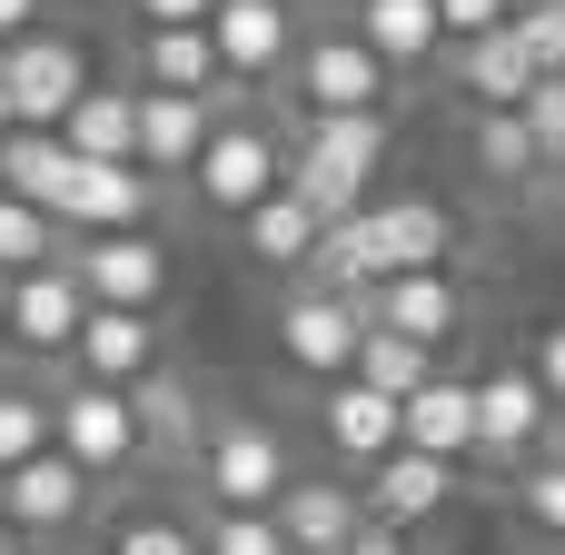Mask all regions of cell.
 <instances>
[{
  "label": "cell",
  "mask_w": 565,
  "mask_h": 555,
  "mask_svg": "<svg viewBox=\"0 0 565 555\" xmlns=\"http://www.w3.org/2000/svg\"><path fill=\"white\" fill-rule=\"evenodd\" d=\"M387 149H397V129H387V109H338V119H298L288 129V189L338 228V218H358L367 199H377V169H387Z\"/></svg>",
  "instance_id": "1"
},
{
  "label": "cell",
  "mask_w": 565,
  "mask_h": 555,
  "mask_svg": "<svg viewBox=\"0 0 565 555\" xmlns=\"http://www.w3.org/2000/svg\"><path fill=\"white\" fill-rule=\"evenodd\" d=\"M189 477H199V497H209V506H278V497L298 487L288 437H278L268 417H209V437H199Z\"/></svg>",
  "instance_id": "2"
},
{
  "label": "cell",
  "mask_w": 565,
  "mask_h": 555,
  "mask_svg": "<svg viewBox=\"0 0 565 555\" xmlns=\"http://www.w3.org/2000/svg\"><path fill=\"white\" fill-rule=\"evenodd\" d=\"M189 189H199L209 218H248L268 189H288V139L268 119H218L209 149H199V169H189Z\"/></svg>",
  "instance_id": "3"
},
{
  "label": "cell",
  "mask_w": 565,
  "mask_h": 555,
  "mask_svg": "<svg viewBox=\"0 0 565 555\" xmlns=\"http://www.w3.org/2000/svg\"><path fill=\"white\" fill-rule=\"evenodd\" d=\"M50 447L79 467V477H129L139 467V417H129V387H89V377H60L50 387Z\"/></svg>",
  "instance_id": "4"
},
{
  "label": "cell",
  "mask_w": 565,
  "mask_h": 555,
  "mask_svg": "<svg viewBox=\"0 0 565 555\" xmlns=\"http://www.w3.org/2000/svg\"><path fill=\"white\" fill-rule=\"evenodd\" d=\"M556 417L565 407L536 387L526 357L487 367L477 377V467H536V457H556Z\"/></svg>",
  "instance_id": "5"
},
{
  "label": "cell",
  "mask_w": 565,
  "mask_h": 555,
  "mask_svg": "<svg viewBox=\"0 0 565 555\" xmlns=\"http://www.w3.org/2000/svg\"><path fill=\"white\" fill-rule=\"evenodd\" d=\"M99 70H89V50L70 40V30H20L10 50H0V89H10V129H60L70 109H79V89H89Z\"/></svg>",
  "instance_id": "6"
},
{
  "label": "cell",
  "mask_w": 565,
  "mask_h": 555,
  "mask_svg": "<svg viewBox=\"0 0 565 555\" xmlns=\"http://www.w3.org/2000/svg\"><path fill=\"white\" fill-rule=\"evenodd\" d=\"M387 89H397V70H387L358 30H318V40H298V60H288V99H298V119L387 109Z\"/></svg>",
  "instance_id": "7"
},
{
  "label": "cell",
  "mask_w": 565,
  "mask_h": 555,
  "mask_svg": "<svg viewBox=\"0 0 565 555\" xmlns=\"http://www.w3.org/2000/svg\"><path fill=\"white\" fill-rule=\"evenodd\" d=\"M358 338H367V298L318 288V278H298V288L278 298V357H288L298 377L338 387V377L358 367Z\"/></svg>",
  "instance_id": "8"
},
{
  "label": "cell",
  "mask_w": 565,
  "mask_h": 555,
  "mask_svg": "<svg viewBox=\"0 0 565 555\" xmlns=\"http://www.w3.org/2000/svg\"><path fill=\"white\" fill-rule=\"evenodd\" d=\"M70 268H79V288H89V308H169V278H179V258H169V238L159 228H109V238H70Z\"/></svg>",
  "instance_id": "9"
},
{
  "label": "cell",
  "mask_w": 565,
  "mask_h": 555,
  "mask_svg": "<svg viewBox=\"0 0 565 555\" xmlns=\"http://www.w3.org/2000/svg\"><path fill=\"white\" fill-rule=\"evenodd\" d=\"M89 506H99V477H79V467H70L60 447L0 477V526H10L20 546H50V536L70 546V536L89 526Z\"/></svg>",
  "instance_id": "10"
},
{
  "label": "cell",
  "mask_w": 565,
  "mask_h": 555,
  "mask_svg": "<svg viewBox=\"0 0 565 555\" xmlns=\"http://www.w3.org/2000/svg\"><path fill=\"white\" fill-rule=\"evenodd\" d=\"M79 328H89V288H79V268H70V258H50V268L10 278V328H0V338H10L30 367H70Z\"/></svg>",
  "instance_id": "11"
},
{
  "label": "cell",
  "mask_w": 565,
  "mask_h": 555,
  "mask_svg": "<svg viewBox=\"0 0 565 555\" xmlns=\"http://www.w3.org/2000/svg\"><path fill=\"white\" fill-rule=\"evenodd\" d=\"M467 318H477V298H467L457 268H407V278H377L367 288V328H397V338H417L437 357L467 338Z\"/></svg>",
  "instance_id": "12"
},
{
  "label": "cell",
  "mask_w": 565,
  "mask_h": 555,
  "mask_svg": "<svg viewBox=\"0 0 565 555\" xmlns=\"http://www.w3.org/2000/svg\"><path fill=\"white\" fill-rule=\"evenodd\" d=\"M209 40H218V70H228V89H258V79H288V60H298V10L288 0H218L209 10Z\"/></svg>",
  "instance_id": "13"
},
{
  "label": "cell",
  "mask_w": 565,
  "mask_h": 555,
  "mask_svg": "<svg viewBox=\"0 0 565 555\" xmlns=\"http://www.w3.org/2000/svg\"><path fill=\"white\" fill-rule=\"evenodd\" d=\"M50 218L70 238H109V228H149L159 218V179L149 169H109V159H79L70 189L50 199Z\"/></svg>",
  "instance_id": "14"
},
{
  "label": "cell",
  "mask_w": 565,
  "mask_h": 555,
  "mask_svg": "<svg viewBox=\"0 0 565 555\" xmlns=\"http://www.w3.org/2000/svg\"><path fill=\"white\" fill-rule=\"evenodd\" d=\"M159 367H169V338H159L149 308H89V328H79V348H70V377H89V387H139V377H159Z\"/></svg>",
  "instance_id": "15"
},
{
  "label": "cell",
  "mask_w": 565,
  "mask_h": 555,
  "mask_svg": "<svg viewBox=\"0 0 565 555\" xmlns=\"http://www.w3.org/2000/svg\"><path fill=\"white\" fill-rule=\"evenodd\" d=\"M318 437H328V457H338V477H367V467H387L407 437H397V397H377L367 377H338L328 397H318Z\"/></svg>",
  "instance_id": "16"
},
{
  "label": "cell",
  "mask_w": 565,
  "mask_h": 555,
  "mask_svg": "<svg viewBox=\"0 0 565 555\" xmlns=\"http://www.w3.org/2000/svg\"><path fill=\"white\" fill-rule=\"evenodd\" d=\"M358 506H367V526H387V536H417L427 516H447L457 506V467H437V457H387V467H367L358 477Z\"/></svg>",
  "instance_id": "17"
},
{
  "label": "cell",
  "mask_w": 565,
  "mask_h": 555,
  "mask_svg": "<svg viewBox=\"0 0 565 555\" xmlns=\"http://www.w3.org/2000/svg\"><path fill=\"white\" fill-rule=\"evenodd\" d=\"M218 119H228V99H179V89H139V169H149V179H189Z\"/></svg>",
  "instance_id": "18"
},
{
  "label": "cell",
  "mask_w": 565,
  "mask_h": 555,
  "mask_svg": "<svg viewBox=\"0 0 565 555\" xmlns=\"http://www.w3.org/2000/svg\"><path fill=\"white\" fill-rule=\"evenodd\" d=\"M129 417H139V467H189L199 437H209V407H199V387H189L179 367L139 377V387H129Z\"/></svg>",
  "instance_id": "19"
},
{
  "label": "cell",
  "mask_w": 565,
  "mask_h": 555,
  "mask_svg": "<svg viewBox=\"0 0 565 555\" xmlns=\"http://www.w3.org/2000/svg\"><path fill=\"white\" fill-rule=\"evenodd\" d=\"M397 437H407V457H437V467H467L477 457V377H427L407 407H397Z\"/></svg>",
  "instance_id": "20"
},
{
  "label": "cell",
  "mask_w": 565,
  "mask_h": 555,
  "mask_svg": "<svg viewBox=\"0 0 565 555\" xmlns=\"http://www.w3.org/2000/svg\"><path fill=\"white\" fill-rule=\"evenodd\" d=\"M278 536H288V555H338L348 536H367V506H358V477H298L278 506Z\"/></svg>",
  "instance_id": "21"
},
{
  "label": "cell",
  "mask_w": 565,
  "mask_h": 555,
  "mask_svg": "<svg viewBox=\"0 0 565 555\" xmlns=\"http://www.w3.org/2000/svg\"><path fill=\"white\" fill-rule=\"evenodd\" d=\"M129 89H179V99H228L218 40L209 30H139L129 40Z\"/></svg>",
  "instance_id": "22"
},
{
  "label": "cell",
  "mask_w": 565,
  "mask_h": 555,
  "mask_svg": "<svg viewBox=\"0 0 565 555\" xmlns=\"http://www.w3.org/2000/svg\"><path fill=\"white\" fill-rule=\"evenodd\" d=\"M467 159H477V179H487V189H516V199H546V209H556V169L536 159V129H526V109H477V129H467Z\"/></svg>",
  "instance_id": "23"
},
{
  "label": "cell",
  "mask_w": 565,
  "mask_h": 555,
  "mask_svg": "<svg viewBox=\"0 0 565 555\" xmlns=\"http://www.w3.org/2000/svg\"><path fill=\"white\" fill-rule=\"evenodd\" d=\"M536 79H546V70H536V50L516 40V20H497L487 40H457V89H467L477 109H526Z\"/></svg>",
  "instance_id": "24"
},
{
  "label": "cell",
  "mask_w": 565,
  "mask_h": 555,
  "mask_svg": "<svg viewBox=\"0 0 565 555\" xmlns=\"http://www.w3.org/2000/svg\"><path fill=\"white\" fill-rule=\"evenodd\" d=\"M318 238H328V218L298 199V189H268L248 218H238V248L258 258V268H278V278H308V258H318Z\"/></svg>",
  "instance_id": "25"
},
{
  "label": "cell",
  "mask_w": 565,
  "mask_h": 555,
  "mask_svg": "<svg viewBox=\"0 0 565 555\" xmlns=\"http://www.w3.org/2000/svg\"><path fill=\"white\" fill-rule=\"evenodd\" d=\"M60 139H70L79 159L139 169V89H129V79H89V89H79V109L60 119Z\"/></svg>",
  "instance_id": "26"
},
{
  "label": "cell",
  "mask_w": 565,
  "mask_h": 555,
  "mask_svg": "<svg viewBox=\"0 0 565 555\" xmlns=\"http://www.w3.org/2000/svg\"><path fill=\"white\" fill-rule=\"evenodd\" d=\"M348 30H358V40H367V50H377L397 79H407V70H427V60L447 50L437 0H358V20H348Z\"/></svg>",
  "instance_id": "27"
},
{
  "label": "cell",
  "mask_w": 565,
  "mask_h": 555,
  "mask_svg": "<svg viewBox=\"0 0 565 555\" xmlns=\"http://www.w3.org/2000/svg\"><path fill=\"white\" fill-rule=\"evenodd\" d=\"M437 367H447L437 348H417V338H397V328H367V338H358V367H348V377H367L377 397H397V407H407V397H417Z\"/></svg>",
  "instance_id": "28"
},
{
  "label": "cell",
  "mask_w": 565,
  "mask_h": 555,
  "mask_svg": "<svg viewBox=\"0 0 565 555\" xmlns=\"http://www.w3.org/2000/svg\"><path fill=\"white\" fill-rule=\"evenodd\" d=\"M30 457H50V387L20 377V367H0V477L30 467Z\"/></svg>",
  "instance_id": "29"
},
{
  "label": "cell",
  "mask_w": 565,
  "mask_h": 555,
  "mask_svg": "<svg viewBox=\"0 0 565 555\" xmlns=\"http://www.w3.org/2000/svg\"><path fill=\"white\" fill-rule=\"evenodd\" d=\"M50 258H70V228H60L50 209H30V199L0 189V268L30 278V268H50Z\"/></svg>",
  "instance_id": "30"
},
{
  "label": "cell",
  "mask_w": 565,
  "mask_h": 555,
  "mask_svg": "<svg viewBox=\"0 0 565 555\" xmlns=\"http://www.w3.org/2000/svg\"><path fill=\"white\" fill-rule=\"evenodd\" d=\"M199 555H288L268 506H209L199 516Z\"/></svg>",
  "instance_id": "31"
},
{
  "label": "cell",
  "mask_w": 565,
  "mask_h": 555,
  "mask_svg": "<svg viewBox=\"0 0 565 555\" xmlns=\"http://www.w3.org/2000/svg\"><path fill=\"white\" fill-rule=\"evenodd\" d=\"M516 516H526L536 536H556V546H565V457L516 467Z\"/></svg>",
  "instance_id": "32"
},
{
  "label": "cell",
  "mask_w": 565,
  "mask_h": 555,
  "mask_svg": "<svg viewBox=\"0 0 565 555\" xmlns=\"http://www.w3.org/2000/svg\"><path fill=\"white\" fill-rule=\"evenodd\" d=\"M526 129H536V159L565 179V70H546V79L526 89Z\"/></svg>",
  "instance_id": "33"
},
{
  "label": "cell",
  "mask_w": 565,
  "mask_h": 555,
  "mask_svg": "<svg viewBox=\"0 0 565 555\" xmlns=\"http://www.w3.org/2000/svg\"><path fill=\"white\" fill-rule=\"evenodd\" d=\"M109 555H199V526H179V516H119Z\"/></svg>",
  "instance_id": "34"
},
{
  "label": "cell",
  "mask_w": 565,
  "mask_h": 555,
  "mask_svg": "<svg viewBox=\"0 0 565 555\" xmlns=\"http://www.w3.org/2000/svg\"><path fill=\"white\" fill-rule=\"evenodd\" d=\"M516 40L536 50V70H565V10L546 0V10H516Z\"/></svg>",
  "instance_id": "35"
},
{
  "label": "cell",
  "mask_w": 565,
  "mask_h": 555,
  "mask_svg": "<svg viewBox=\"0 0 565 555\" xmlns=\"http://www.w3.org/2000/svg\"><path fill=\"white\" fill-rule=\"evenodd\" d=\"M526 367H536V387L565 407V318H546V328L526 338Z\"/></svg>",
  "instance_id": "36"
},
{
  "label": "cell",
  "mask_w": 565,
  "mask_h": 555,
  "mask_svg": "<svg viewBox=\"0 0 565 555\" xmlns=\"http://www.w3.org/2000/svg\"><path fill=\"white\" fill-rule=\"evenodd\" d=\"M209 10H218V0H129L139 30H209Z\"/></svg>",
  "instance_id": "37"
},
{
  "label": "cell",
  "mask_w": 565,
  "mask_h": 555,
  "mask_svg": "<svg viewBox=\"0 0 565 555\" xmlns=\"http://www.w3.org/2000/svg\"><path fill=\"white\" fill-rule=\"evenodd\" d=\"M437 20H447V40H487L507 20V0H437Z\"/></svg>",
  "instance_id": "38"
},
{
  "label": "cell",
  "mask_w": 565,
  "mask_h": 555,
  "mask_svg": "<svg viewBox=\"0 0 565 555\" xmlns=\"http://www.w3.org/2000/svg\"><path fill=\"white\" fill-rule=\"evenodd\" d=\"M338 555H417V546H407V536H387V526H367V536H348Z\"/></svg>",
  "instance_id": "39"
},
{
  "label": "cell",
  "mask_w": 565,
  "mask_h": 555,
  "mask_svg": "<svg viewBox=\"0 0 565 555\" xmlns=\"http://www.w3.org/2000/svg\"><path fill=\"white\" fill-rule=\"evenodd\" d=\"M20 30H40V0H0V50H10Z\"/></svg>",
  "instance_id": "40"
},
{
  "label": "cell",
  "mask_w": 565,
  "mask_h": 555,
  "mask_svg": "<svg viewBox=\"0 0 565 555\" xmlns=\"http://www.w3.org/2000/svg\"><path fill=\"white\" fill-rule=\"evenodd\" d=\"M0 328H10V268H0Z\"/></svg>",
  "instance_id": "41"
},
{
  "label": "cell",
  "mask_w": 565,
  "mask_h": 555,
  "mask_svg": "<svg viewBox=\"0 0 565 555\" xmlns=\"http://www.w3.org/2000/svg\"><path fill=\"white\" fill-rule=\"evenodd\" d=\"M0 555H30V546H20V536H10V526H0Z\"/></svg>",
  "instance_id": "42"
},
{
  "label": "cell",
  "mask_w": 565,
  "mask_h": 555,
  "mask_svg": "<svg viewBox=\"0 0 565 555\" xmlns=\"http://www.w3.org/2000/svg\"><path fill=\"white\" fill-rule=\"evenodd\" d=\"M516 10H546V0H507V20H516Z\"/></svg>",
  "instance_id": "43"
},
{
  "label": "cell",
  "mask_w": 565,
  "mask_h": 555,
  "mask_svg": "<svg viewBox=\"0 0 565 555\" xmlns=\"http://www.w3.org/2000/svg\"><path fill=\"white\" fill-rule=\"evenodd\" d=\"M0 139H10V89H0Z\"/></svg>",
  "instance_id": "44"
},
{
  "label": "cell",
  "mask_w": 565,
  "mask_h": 555,
  "mask_svg": "<svg viewBox=\"0 0 565 555\" xmlns=\"http://www.w3.org/2000/svg\"><path fill=\"white\" fill-rule=\"evenodd\" d=\"M60 555H109V546H60Z\"/></svg>",
  "instance_id": "45"
},
{
  "label": "cell",
  "mask_w": 565,
  "mask_h": 555,
  "mask_svg": "<svg viewBox=\"0 0 565 555\" xmlns=\"http://www.w3.org/2000/svg\"><path fill=\"white\" fill-rule=\"evenodd\" d=\"M556 209H565V179H556Z\"/></svg>",
  "instance_id": "46"
},
{
  "label": "cell",
  "mask_w": 565,
  "mask_h": 555,
  "mask_svg": "<svg viewBox=\"0 0 565 555\" xmlns=\"http://www.w3.org/2000/svg\"><path fill=\"white\" fill-rule=\"evenodd\" d=\"M556 10H565V0H556Z\"/></svg>",
  "instance_id": "47"
}]
</instances>
